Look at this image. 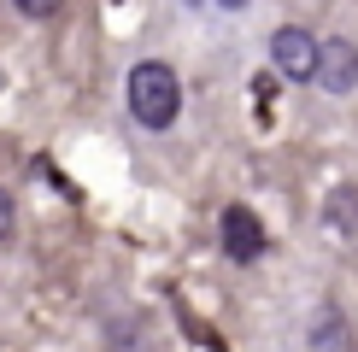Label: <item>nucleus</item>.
Returning a JSON list of instances; mask_svg holds the SVG:
<instances>
[{
	"label": "nucleus",
	"mask_w": 358,
	"mask_h": 352,
	"mask_svg": "<svg viewBox=\"0 0 358 352\" xmlns=\"http://www.w3.org/2000/svg\"><path fill=\"white\" fill-rule=\"evenodd\" d=\"M124 94H129V117H136L141 129H171L176 112H182V82H176V71L165 59H141V65L129 71Z\"/></svg>",
	"instance_id": "1"
},
{
	"label": "nucleus",
	"mask_w": 358,
	"mask_h": 352,
	"mask_svg": "<svg viewBox=\"0 0 358 352\" xmlns=\"http://www.w3.org/2000/svg\"><path fill=\"white\" fill-rule=\"evenodd\" d=\"M271 65H276V77H288V82H311L317 77V36L300 29V24H282L271 36Z\"/></svg>",
	"instance_id": "2"
},
{
	"label": "nucleus",
	"mask_w": 358,
	"mask_h": 352,
	"mask_svg": "<svg viewBox=\"0 0 358 352\" xmlns=\"http://www.w3.org/2000/svg\"><path fill=\"white\" fill-rule=\"evenodd\" d=\"M323 88V94H352L358 88V41L347 36H335V41H317V77H311Z\"/></svg>",
	"instance_id": "3"
},
{
	"label": "nucleus",
	"mask_w": 358,
	"mask_h": 352,
	"mask_svg": "<svg viewBox=\"0 0 358 352\" xmlns=\"http://www.w3.org/2000/svg\"><path fill=\"white\" fill-rule=\"evenodd\" d=\"M223 253H229L235 264H252V258H264V223L247 212V205H223Z\"/></svg>",
	"instance_id": "4"
},
{
	"label": "nucleus",
	"mask_w": 358,
	"mask_h": 352,
	"mask_svg": "<svg viewBox=\"0 0 358 352\" xmlns=\"http://www.w3.org/2000/svg\"><path fill=\"white\" fill-rule=\"evenodd\" d=\"M323 229L341 235V241H358V188H329V200H323Z\"/></svg>",
	"instance_id": "5"
},
{
	"label": "nucleus",
	"mask_w": 358,
	"mask_h": 352,
	"mask_svg": "<svg viewBox=\"0 0 358 352\" xmlns=\"http://www.w3.org/2000/svg\"><path fill=\"white\" fill-rule=\"evenodd\" d=\"M311 346L317 352H347V323H341L335 305H317V317H311Z\"/></svg>",
	"instance_id": "6"
},
{
	"label": "nucleus",
	"mask_w": 358,
	"mask_h": 352,
	"mask_svg": "<svg viewBox=\"0 0 358 352\" xmlns=\"http://www.w3.org/2000/svg\"><path fill=\"white\" fill-rule=\"evenodd\" d=\"M12 6H18L24 18H36V24H48V18H59V6H65V0H12Z\"/></svg>",
	"instance_id": "7"
},
{
	"label": "nucleus",
	"mask_w": 358,
	"mask_h": 352,
	"mask_svg": "<svg viewBox=\"0 0 358 352\" xmlns=\"http://www.w3.org/2000/svg\"><path fill=\"white\" fill-rule=\"evenodd\" d=\"M18 235V205H12V194L0 188V241H12Z\"/></svg>",
	"instance_id": "8"
},
{
	"label": "nucleus",
	"mask_w": 358,
	"mask_h": 352,
	"mask_svg": "<svg viewBox=\"0 0 358 352\" xmlns=\"http://www.w3.org/2000/svg\"><path fill=\"white\" fill-rule=\"evenodd\" d=\"M217 6H229V12H241V6H247V0H217Z\"/></svg>",
	"instance_id": "9"
}]
</instances>
